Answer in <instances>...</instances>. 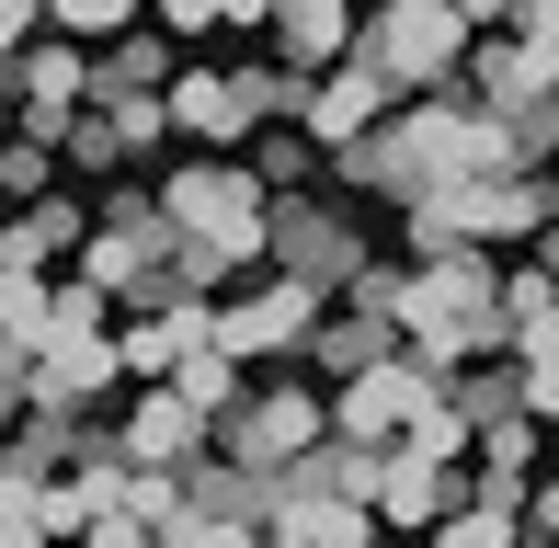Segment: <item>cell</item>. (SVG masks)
<instances>
[{
	"label": "cell",
	"instance_id": "cell-1",
	"mask_svg": "<svg viewBox=\"0 0 559 548\" xmlns=\"http://www.w3.org/2000/svg\"><path fill=\"white\" fill-rule=\"evenodd\" d=\"M456 58H468V35H456L445 0H400L389 23H354V69H366L389 104H435V92H456Z\"/></svg>",
	"mask_w": 559,
	"mask_h": 548
},
{
	"label": "cell",
	"instance_id": "cell-2",
	"mask_svg": "<svg viewBox=\"0 0 559 548\" xmlns=\"http://www.w3.org/2000/svg\"><path fill=\"white\" fill-rule=\"evenodd\" d=\"M206 445H217L228 468H251V480H274V468H297L309 445H332V412H320L309 378H274V389H251V401L228 412Z\"/></svg>",
	"mask_w": 559,
	"mask_h": 548
},
{
	"label": "cell",
	"instance_id": "cell-3",
	"mask_svg": "<svg viewBox=\"0 0 559 548\" xmlns=\"http://www.w3.org/2000/svg\"><path fill=\"white\" fill-rule=\"evenodd\" d=\"M435 401H445V378H435V366H412V355H377L366 378H343L320 412H332V445H366V457H389V445L412 434V422L435 412Z\"/></svg>",
	"mask_w": 559,
	"mask_h": 548
},
{
	"label": "cell",
	"instance_id": "cell-4",
	"mask_svg": "<svg viewBox=\"0 0 559 548\" xmlns=\"http://www.w3.org/2000/svg\"><path fill=\"white\" fill-rule=\"evenodd\" d=\"M115 343L104 332H46L35 355H23V412H46V422H81V412H104L115 401Z\"/></svg>",
	"mask_w": 559,
	"mask_h": 548
},
{
	"label": "cell",
	"instance_id": "cell-5",
	"mask_svg": "<svg viewBox=\"0 0 559 548\" xmlns=\"http://www.w3.org/2000/svg\"><path fill=\"white\" fill-rule=\"evenodd\" d=\"M309 332H320V297L286 286V274H251V286L217 309V355H228V366H251V355H309Z\"/></svg>",
	"mask_w": 559,
	"mask_h": 548
},
{
	"label": "cell",
	"instance_id": "cell-6",
	"mask_svg": "<svg viewBox=\"0 0 559 548\" xmlns=\"http://www.w3.org/2000/svg\"><path fill=\"white\" fill-rule=\"evenodd\" d=\"M389 92H377L366 81V69H320V81H297V138H309V148H354V138H377V127H389Z\"/></svg>",
	"mask_w": 559,
	"mask_h": 548
},
{
	"label": "cell",
	"instance_id": "cell-7",
	"mask_svg": "<svg viewBox=\"0 0 559 548\" xmlns=\"http://www.w3.org/2000/svg\"><path fill=\"white\" fill-rule=\"evenodd\" d=\"M115 457H126V468H160V480H183V468L206 457V422L171 401V389H138V401H126V422H115Z\"/></svg>",
	"mask_w": 559,
	"mask_h": 548
},
{
	"label": "cell",
	"instance_id": "cell-8",
	"mask_svg": "<svg viewBox=\"0 0 559 548\" xmlns=\"http://www.w3.org/2000/svg\"><path fill=\"white\" fill-rule=\"evenodd\" d=\"M81 69H92V104H81V115H104V104H138L148 81H171V46L148 35V23H126L104 58H81Z\"/></svg>",
	"mask_w": 559,
	"mask_h": 548
},
{
	"label": "cell",
	"instance_id": "cell-9",
	"mask_svg": "<svg viewBox=\"0 0 559 548\" xmlns=\"http://www.w3.org/2000/svg\"><path fill=\"white\" fill-rule=\"evenodd\" d=\"M263 35L286 46V81H320V69H343L354 58V23L320 0V12H263Z\"/></svg>",
	"mask_w": 559,
	"mask_h": 548
},
{
	"label": "cell",
	"instance_id": "cell-10",
	"mask_svg": "<svg viewBox=\"0 0 559 548\" xmlns=\"http://www.w3.org/2000/svg\"><path fill=\"white\" fill-rule=\"evenodd\" d=\"M46 320H58V274H0V343L12 355H35Z\"/></svg>",
	"mask_w": 559,
	"mask_h": 548
},
{
	"label": "cell",
	"instance_id": "cell-11",
	"mask_svg": "<svg viewBox=\"0 0 559 548\" xmlns=\"http://www.w3.org/2000/svg\"><path fill=\"white\" fill-rule=\"evenodd\" d=\"M35 194H58V160H46V148H0V206H35Z\"/></svg>",
	"mask_w": 559,
	"mask_h": 548
},
{
	"label": "cell",
	"instance_id": "cell-12",
	"mask_svg": "<svg viewBox=\"0 0 559 548\" xmlns=\"http://www.w3.org/2000/svg\"><path fill=\"white\" fill-rule=\"evenodd\" d=\"M435 548H514V514H445V526H435Z\"/></svg>",
	"mask_w": 559,
	"mask_h": 548
},
{
	"label": "cell",
	"instance_id": "cell-13",
	"mask_svg": "<svg viewBox=\"0 0 559 548\" xmlns=\"http://www.w3.org/2000/svg\"><path fill=\"white\" fill-rule=\"evenodd\" d=\"M58 148H69L81 171H115V160H126V148L104 138V115H69V138H58Z\"/></svg>",
	"mask_w": 559,
	"mask_h": 548
},
{
	"label": "cell",
	"instance_id": "cell-14",
	"mask_svg": "<svg viewBox=\"0 0 559 548\" xmlns=\"http://www.w3.org/2000/svg\"><path fill=\"white\" fill-rule=\"evenodd\" d=\"M35 23H46V12H23V0H0V69H12L23 46H35Z\"/></svg>",
	"mask_w": 559,
	"mask_h": 548
},
{
	"label": "cell",
	"instance_id": "cell-15",
	"mask_svg": "<svg viewBox=\"0 0 559 548\" xmlns=\"http://www.w3.org/2000/svg\"><path fill=\"white\" fill-rule=\"evenodd\" d=\"M0 389H23V355H12V343H0Z\"/></svg>",
	"mask_w": 559,
	"mask_h": 548
},
{
	"label": "cell",
	"instance_id": "cell-16",
	"mask_svg": "<svg viewBox=\"0 0 559 548\" xmlns=\"http://www.w3.org/2000/svg\"><path fill=\"white\" fill-rule=\"evenodd\" d=\"M354 548H389V537H354Z\"/></svg>",
	"mask_w": 559,
	"mask_h": 548
}]
</instances>
